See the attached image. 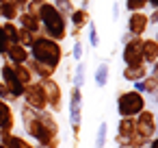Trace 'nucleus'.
Instances as JSON below:
<instances>
[{"label": "nucleus", "instance_id": "30", "mask_svg": "<svg viewBox=\"0 0 158 148\" xmlns=\"http://www.w3.org/2000/svg\"><path fill=\"white\" fill-rule=\"evenodd\" d=\"M11 44H9V39H7V35H5V31H2V24H0V55H7V48H9Z\"/></svg>", "mask_w": 158, "mask_h": 148}, {"label": "nucleus", "instance_id": "18", "mask_svg": "<svg viewBox=\"0 0 158 148\" xmlns=\"http://www.w3.org/2000/svg\"><path fill=\"white\" fill-rule=\"evenodd\" d=\"M18 18H20V24H22L20 29H26V31H31V33H35V35L41 31V22H39L37 16H33V13H28V11H22Z\"/></svg>", "mask_w": 158, "mask_h": 148}, {"label": "nucleus", "instance_id": "15", "mask_svg": "<svg viewBox=\"0 0 158 148\" xmlns=\"http://www.w3.org/2000/svg\"><path fill=\"white\" fill-rule=\"evenodd\" d=\"M26 65H28V70L33 72V76H39V81H41V78H52L54 72H56V68H52V65H48V63H41V61H35V59H28Z\"/></svg>", "mask_w": 158, "mask_h": 148}, {"label": "nucleus", "instance_id": "14", "mask_svg": "<svg viewBox=\"0 0 158 148\" xmlns=\"http://www.w3.org/2000/svg\"><path fill=\"white\" fill-rule=\"evenodd\" d=\"M141 52H143V63H145V65H152L154 61H158V42H156L154 37L143 39Z\"/></svg>", "mask_w": 158, "mask_h": 148}, {"label": "nucleus", "instance_id": "12", "mask_svg": "<svg viewBox=\"0 0 158 148\" xmlns=\"http://www.w3.org/2000/svg\"><path fill=\"white\" fill-rule=\"evenodd\" d=\"M147 74H149V68H147L145 63H139V65H123V70H121V78L128 81V83L143 81Z\"/></svg>", "mask_w": 158, "mask_h": 148}, {"label": "nucleus", "instance_id": "27", "mask_svg": "<svg viewBox=\"0 0 158 148\" xmlns=\"http://www.w3.org/2000/svg\"><path fill=\"white\" fill-rule=\"evenodd\" d=\"M87 26H89V44H91V48H98V46H100V33H98V26H95L93 20H91Z\"/></svg>", "mask_w": 158, "mask_h": 148}, {"label": "nucleus", "instance_id": "1", "mask_svg": "<svg viewBox=\"0 0 158 148\" xmlns=\"http://www.w3.org/2000/svg\"><path fill=\"white\" fill-rule=\"evenodd\" d=\"M39 22L44 37H50L54 42H63L67 37V18L52 2H44L39 7Z\"/></svg>", "mask_w": 158, "mask_h": 148}, {"label": "nucleus", "instance_id": "8", "mask_svg": "<svg viewBox=\"0 0 158 148\" xmlns=\"http://www.w3.org/2000/svg\"><path fill=\"white\" fill-rule=\"evenodd\" d=\"M141 44H143V37H130V39L123 44V50H121L123 65H139V63H143Z\"/></svg>", "mask_w": 158, "mask_h": 148}, {"label": "nucleus", "instance_id": "38", "mask_svg": "<svg viewBox=\"0 0 158 148\" xmlns=\"http://www.w3.org/2000/svg\"><path fill=\"white\" fill-rule=\"evenodd\" d=\"M33 2H39L41 5V2H48V0H33Z\"/></svg>", "mask_w": 158, "mask_h": 148}, {"label": "nucleus", "instance_id": "23", "mask_svg": "<svg viewBox=\"0 0 158 148\" xmlns=\"http://www.w3.org/2000/svg\"><path fill=\"white\" fill-rule=\"evenodd\" d=\"M141 92H143V94H156V92H158V78L152 76V74H147V76L141 81Z\"/></svg>", "mask_w": 158, "mask_h": 148}, {"label": "nucleus", "instance_id": "31", "mask_svg": "<svg viewBox=\"0 0 158 148\" xmlns=\"http://www.w3.org/2000/svg\"><path fill=\"white\" fill-rule=\"evenodd\" d=\"M80 59H82V44L76 42L74 44V61H80Z\"/></svg>", "mask_w": 158, "mask_h": 148}, {"label": "nucleus", "instance_id": "16", "mask_svg": "<svg viewBox=\"0 0 158 148\" xmlns=\"http://www.w3.org/2000/svg\"><path fill=\"white\" fill-rule=\"evenodd\" d=\"M7 57L11 59L13 65H18V63H26V61L31 59V50L24 48L22 44H11V46L7 48Z\"/></svg>", "mask_w": 158, "mask_h": 148}, {"label": "nucleus", "instance_id": "37", "mask_svg": "<svg viewBox=\"0 0 158 148\" xmlns=\"http://www.w3.org/2000/svg\"><path fill=\"white\" fill-rule=\"evenodd\" d=\"M117 148H134V146H130V144H119Z\"/></svg>", "mask_w": 158, "mask_h": 148}, {"label": "nucleus", "instance_id": "17", "mask_svg": "<svg viewBox=\"0 0 158 148\" xmlns=\"http://www.w3.org/2000/svg\"><path fill=\"white\" fill-rule=\"evenodd\" d=\"M69 22L74 24V29L76 31H82L89 22H91V16H89V9H74L72 13H69Z\"/></svg>", "mask_w": 158, "mask_h": 148}, {"label": "nucleus", "instance_id": "21", "mask_svg": "<svg viewBox=\"0 0 158 148\" xmlns=\"http://www.w3.org/2000/svg\"><path fill=\"white\" fill-rule=\"evenodd\" d=\"M13 70H15V76H18V81L26 87L28 83H33V72L28 70V65L26 63H18V65H13Z\"/></svg>", "mask_w": 158, "mask_h": 148}, {"label": "nucleus", "instance_id": "6", "mask_svg": "<svg viewBox=\"0 0 158 148\" xmlns=\"http://www.w3.org/2000/svg\"><path fill=\"white\" fill-rule=\"evenodd\" d=\"M22 96H24V102H26L31 109H35V111H46V109H48V98H46V92H44V87H41L39 81L28 83V85L24 87Z\"/></svg>", "mask_w": 158, "mask_h": 148}, {"label": "nucleus", "instance_id": "39", "mask_svg": "<svg viewBox=\"0 0 158 148\" xmlns=\"http://www.w3.org/2000/svg\"><path fill=\"white\" fill-rule=\"evenodd\" d=\"M154 39H156V42H158V33H156V37H154Z\"/></svg>", "mask_w": 158, "mask_h": 148}, {"label": "nucleus", "instance_id": "43", "mask_svg": "<svg viewBox=\"0 0 158 148\" xmlns=\"http://www.w3.org/2000/svg\"><path fill=\"white\" fill-rule=\"evenodd\" d=\"M41 148H44V146H41Z\"/></svg>", "mask_w": 158, "mask_h": 148}, {"label": "nucleus", "instance_id": "3", "mask_svg": "<svg viewBox=\"0 0 158 148\" xmlns=\"http://www.w3.org/2000/svg\"><path fill=\"white\" fill-rule=\"evenodd\" d=\"M147 107L145 96L136 89H126L117 94V113L119 118H136Z\"/></svg>", "mask_w": 158, "mask_h": 148}, {"label": "nucleus", "instance_id": "36", "mask_svg": "<svg viewBox=\"0 0 158 148\" xmlns=\"http://www.w3.org/2000/svg\"><path fill=\"white\" fill-rule=\"evenodd\" d=\"M147 5H152L154 9H158V0H147Z\"/></svg>", "mask_w": 158, "mask_h": 148}, {"label": "nucleus", "instance_id": "40", "mask_svg": "<svg viewBox=\"0 0 158 148\" xmlns=\"http://www.w3.org/2000/svg\"><path fill=\"white\" fill-rule=\"evenodd\" d=\"M2 2H7V0H0V5H2Z\"/></svg>", "mask_w": 158, "mask_h": 148}, {"label": "nucleus", "instance_id": "24", "mask_svg": "<svg viewBox=\"0 0 158 148\" xmlns=\"http://www.w3.org/2000/svg\"><path fill=\"white\" fill-rule=\"evenodd\" d=\"M85 70H87L85 61H78V63H76V72H74V76H72L74 87H80V89H82V85H85Z\"/></svg>", "mask_w": 158, "mask_h": 148}, {"label": "nucleus", "instance_id": "7", "mask_svg": "<svg viewBox=\"0 0 158 148\" xmlns=\"http://www.w3.org/2000/svg\"><path fill=\"white\" fill-rule=\"evenodd\" d=\"M39 83H41V87L46 92V98H48V111L59 113L63 109V87L54 78H41Z\"/></svg>", "mask_w": 158, "mask_h": 148}, {"label": "nucleus", "instance_id": "4", "mask_svg": "<svg viewBox=\"0 0 158 148\" xmlns=\"http://www.w3.org/2000/svg\"><path fill=\"white\" fill-rule=\"evenodd\" d=\"M69 124L74 133V141L78 144L80 139V128H82V89L72 85L69 92Z\"/></svg>", "mask_w": 158, "mask_h": 148}, {"label": "nucleus", "instance_id": "35", "mask_svg": "<svg viewBox=\"0 0 158 148\" xmlns=\"http://www.w3.org/2000/svg\"><path fill=\"white\" fill-rule=\"evenodd\" d=\"M117 18H119V2L113 5V20H117Z\"/></svg>", "mask_w": 158, "mask_h": 148}, {"label": "nucleus", "instance_id": "22", "mask_svg": "<svg viewBox=\"0 0 158 148\" xmlns=\"http://www.w3.org/2000/svg\"><path fill=\"white\" fill-rule=\"evenodd\" d=\"M0 16H2V18H7V22H13V20L20 16V9H18L13 2H9V0H7V2H2V5H0Z\"/></svg>", "mask_w": 158, "mask_h": 148}, {"label": "nucleus", "instance_id": "26", "mask_svg": "<svg viewBox=\"0 0 158 148\" xmlns=\"http://www.w3.org/2000/svg\"><path fill=\"white\" fill-rule=\"evenodd\" d=\"M2 31L9 39V44H18V33H20V26H15L13 22H5L2 24Z\"/></svg>", "mask_w": 158, "mask_h": 148}, {"label": "nucleus", "instance_id": "20", "mask_svg": "<svg viewBox=\"0 0 158 148\" xmlns=\"http://www.w3.org/2000/svg\"><path fill=\"white\" fill-rule=\"evenodd\" d=\"M0 135H2V133H0ZM2 139H5V146H7V148H35V146L28 144L26 139H22V137H18V135H11V133L2 135Z\"/></svg>", "mask_w": 158, "mask_h": 148}, {"label": "nucleus", "instance_id": "5", "mask_svg": "<svg viewBox=\"0 0 158 148\" xmlns=\"http://www.w3.org/2000/svg\"><path fill=\"white\" fill-rule=\"evenodd\" d=\"M158 133V115L154 111H149L147 107L136 115V135L149 144V139Z\"/></svg>", "mask_w": 158, "mask_h": 148}, {"label": "nucleus", "instance_id": "9", "mask_svg": "<svg viewBox=\"0 0 158 148\" xmlns=\"http://www.w3.org/2000/svg\"><path fill=\"white\" fill-rule=\"evenodd\" d=\"M126 26H128V33L132 37H143V33L149 29V18H147L145 11H134V13L128 16Z\"/></svg>", "mask_w": 158, "mask_h": 148}, {"label": "nucleus", "instance_id": "28", "mask_svg": "<svg viewBox=\"0 0 158 148\" xmlns=\"http://www.w3.org/2000/svg\"><path fill=\"white\" fill-rule=\"evenodd\" d=\"M52 5H54V7H56V9H59V11L65 16V18H69V13L74 11V5L69 2V0H54Z\"/></svg>", "mask_w": 158, "mask_h": 148}, {"label": "nucleus", "instance_id": "11", "mask_svg": "<svg viewBox=\"0 0 158 148\" xmlns=\"http://www.w3.org/2000/svg\"><path fill=\"white\" fill-rule=\"evenodd\" d=\"M132 135H136V118H119L117 122V135H115V144H126Z\"/></svg>", "mask_w": 158, "mask_h": 148}, {"label": "nucleus", "instance_id": "10", "mask_svg": "<svg viewBox=\"0 0 158 148\" xmlns=\"http://www.w3.org/2000/svg\"><path fill=\"white\" fill-rule=\"evenodd\" d=\"M2 83H5V87L11 92V96H13V98L22 96V92H24V85L18 81V76H15V70H13V63H7V65H2Z\"/></svg>", "mask_w": 158, "mask_h": 148}, {"label": "nucleus", "instance_id": "29", "mask_svg": "<svg viewBox=\"0 0 158 148\" xmlns=\"http://www.w3.org/2000/svg\"><path fill=\"white\" fill-rule=\"evenodd\" d=\"M147 7V0H126V11L134 13V11H143Z\"/></svg>", "mask_w": 158, "mask_h": 148}, {"label": "nucleus", "instance_id": "13", "mask_svg": "<svg viewBox=\"0 0 158 148\" xmlns=\"http://www.w3.org/2000/svg\"><path fill=\"white\" fill-rule=\"evenodd\" d=\"M13 124H15V115H13V109L5 102V100H0V133L2 135H7V133H11V128H13Z\"/></svg>", "mask_w": 158, "mask_h": 148}, {"label": "nucleus", "instance_id": "19", "mask_svg": "<svg viewBox=\"0 0 158 148\" xmlns=\"http://www.w3.org/2000/svg\"><path fill=\"white\" fill-rule=\"evenodd\" d=\"M108 76H110V65L106 63V61H102L100 65H98V70H95V74H93V83H95V87H106L108 85Z\"/></svg>", "mask_w": 158, "mask_h": 148}, {"label": "nucleus", "instance_id": "25", "mask_svg": "<svg viewBox=\"0 0 158 148\" xmlns=\"http://www.w3.org/2000/svg\"><path fill=\"white\" fill-rule=\"evenodd\" d=\"M106 137H108V122H100L98 133H95V148H104L106 146Z\"/></svg>", "mask_w": 158, "mask_h": 148}, {"label": "nucleus", "instance_id": "2", "mask_svg": "<svg viewBox=\"0 0 158 148\" xmlns=\"http://www.w3.org/2000/svg\"><path fill=\"white\" fill-rule=\"evenodd\" d=\"M31 59L41 61V63H48L52 68H59V63L63 61L61 42H54V39L44 37V35H37L35 42H33V46H31Z\"/></svg>", "mask_w": 158, "mask_h": 148}, {"label": "nucleus", "instance_id": "33", "mask_svg": "<svg viewBox=\"0 0 158 148\" xmlns=\"http://www.w3.org/2000/svg\"><path fill=\"white\" fill-rule=\"evenodd\" d=\"M147 148H158V133L149 139V144H147Z\"/></svg>", "mask_w": 158, "mask_h": 148}, {"label": "nucleus", "instance_id": "42", "mask_svg": "<svg viewBox=\"0 0 158 148\" xmlns=\"http://www.w3.org/2000/svg\"><path fill=\"white\" fill-rule=\"evenodd\" d=\"M69 2H74V0H69Z\"/></svg>", "mask_w": 158, "mask_h": 148}, {"label": "nucleus", "instance_id": "34", "mask_svg": "<svg viewBox=\"0 0 158 148\" xmlns=\"http://www.w3.org/2000/svg\"><path fill=\"white\" fill-rule=\"evenodd\" d=\"M149 74L158 78V61H154V63H152V70H149Z\"/></svg>", "mask_w": 158, "mask_h": 148}, {"label": "nucleus", "instance_id": "41", "mask_svg": "<svg viewBox=\"0 0 158 148\" xmlns=\"http://www.w3.org/2000/svg\"><path fill=\"white\" fill-rule=\"evenodd\" d=\"M0 148H7V146H5V144H2V146H0Z\"/></svg>", "mask_w": 158, "mask_h": 148}, {"label": "nucleus", "instance_id": "32", "mask_svg": "<svg viewBox=\"0 0 158 148\" xmlns=\"http://www.w3.org/2000/svg\"><path fill=\"white\" fill-rule=\"evenodd\" d=\"M147 18H149V24H158V9H154L152 16H147Z\"/></svg>", "mask_w": 158, "mask_h": 148}]
</instances>
